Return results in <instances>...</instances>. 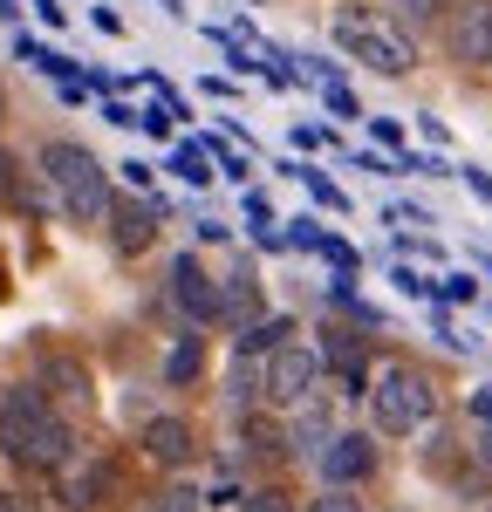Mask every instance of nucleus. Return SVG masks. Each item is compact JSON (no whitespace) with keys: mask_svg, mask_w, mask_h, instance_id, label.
Instances as JSON below:
<instances>
[{"mask_svg":"<svg viewBox=\"0 0 492 512\" xmlns=\"http://www.w3.org/2000/svg\"><path fill=\"white\" fill-rule=\"evenodd\" d=\"M0 458L35 465V472H62L76 458V437L55 417L48 390H7V403H0Z\"/></svg>","mask_w":492,"mask_h":512,"instance_id":"1","label":"nucleus"},{"mask_svg":"<svg viewBox=\"0 0 492 512\" xmlns=\"http://www.w3.org/2000/svg\"><path fill=\"white\" fill-rule=\"evenodd\" d=\"M41 178L55 185L62 212H69L76 226H103V212H110V171L96 164V151L55 137V144H41Z\"/></svg>","mask_w":492,"mask_h":512,"instance_id":"2","label":"nucleus"},{"mask_svg":"<svg viewBox=\"0 0 492 512\" xmlns=\"http://www.w3.org/2000/svg\"><path fill=\"white\" fill-rule=\"evenodd\" d=\"M363 396H369V417H376V431H390V437L424 431V424H431V410H438V390H431V376H424V369H404V362L376 369Z\"/></svg>","mask_w":492,"mask_h":512,"instance_id":"3","label":"nucleus"},{"mask_svg":"<svg viewBox=\"0 0 492 512\" xmlns=\"http://www.w3.org/2000/svg\"><path fill=\"white\" fill-rule=\"evenodd\" d=\"M335 48H349V55L369 62L376 76H410V69H417L410 35H397V28L376 21V14H335Z\"/></svg>","mask_w":492,"mask_h":512,"instance_id":"4","label":"nucleus"},{"mask_svg":"<svg viewBox=\"0 0 492 512\" xmlns=\"http://www.w3.org/2000/svg\"><path fill=\"white\" fill-rule=\"evenodd\" d=\"M322 383V355L301 349V342H281V349H267V396H274V410L281 403H308Z\"/></svg>","mask_w":492,"mask_h":512,"instance_id":"5","label":"nucleus"},{"mask_svg":"<svg viewBox=\"0 0 492 512\" xmlns=\"http://www.w3.org/2000/svg\"><path fill=\"white\" fill-rule=\"evenodd\" d=\"M315 465H322L328 485H363L376 472V444H369V431H335V437H322Z\"/></svg>","mask_w":492,"mask_h":512,"instance_id":"6","label":"nucleus"},{"mask_svg":"<svg viewBox=\"0 0 492 512\" xmlns=\"http://www.w3.org/2000/svg\"><path fill=\"white\" fill-rule=\"evenodd\" d=\"M171 301L185 308V321H192V328H205V321L226 315V308H219V287H212V274L199 267V253H178V260H171Z\"/></svg>","mask_w":492,"mask_h":512,"instance_id":"7","label":"nucleus"},{"mask_svg":"<svg viewBox=\"0 0 492 512\" xmlns=\"http://www.w3.org/2000/svg\"><path fill=\"white\" fill-rule=\"evenodd\" d=\"M451 55L465 69H492V0H465L451 21Z\"/></svg>","mask_w":492,"mask_h":512,"instance_id":"8","label":"nucleus"},{"mask_svg":"<svg viewBox=\"0 0 492 512\" xmlns=\"http://www.w3.org/2000/svg\"><path fill=\"white\" fill-rule=\"evenodd\" d=\"M103 226H110V246L130 260V253H144V246L158 239V212H151V205H130V198H110Z\"/></svg>","mask_w":492,"mask_h":512,"instance_id":"9","label":"nucleus"},{"mask_svg":"<svg viewBox=\"0 0 492 512\" xmlns=\"http://www.w3.org/2000/svg\"><path fill=\"white\" fill-rule=\"evenodd\" d=\"M144 451H151L158 465H185V458H192V424H178V417L144 424Z\"/></svg>","mask_w":492,"mask_h":512,"instance_id":"10","label":"nucleus"},{"mask_svg":"<svg viewBox=\"0 0 492 512\" xmlns=\"http://www.w3.org/2000/svg\"><path fill=\"white\" fill-rule=\"evenodd\" d=\"M103 492H110V465H62V499L76 512L103 506Z\"/></svg>","mask_w":492,"mask_h":512,"instance_id":"11","label":"nucleus"},{"mask_svg":"<svg viewBox=\"0 0 492 512\" xmlns=\"http://www.w3.org/2000/svg\"><path fill=\"white\" fill-rule=\"evenodd\" d=\"M41 390L69 396V403H89V369L69 362V355H48V362H41Z\"/></svg>","mask_w":492,"mask_h":512,"instance_id":"12","label":"nucleus"},{"mask_svg":"<svg viewBox=\"0 0 492 512\" xmlns=\"http://www.w3.org/2000/svg\"><path fill=\"white\" fill-rule=\"evenodd\" d=\"M205 369V342L199 335H178V349L164 355V383H199Z\"/></svg>","mask_w":492,"mask_h":512,"instance_id":"13","label":"nucleus"},{"mask_svg":"<svg viewBox=\"0 0 492 512\" xmlns=\"http://www.w3.org/2000/svg\"><path fill=\"white\" fill-rule=\"evenodd\" d=\"M287 335H294V321H287V315H281V321L260 315V321H253V328L240 335V355H267V349H281Z\"/></svg>","mask_w":492,"mask_h":512,"instance_id":"14","label":"nucleus"},{"mask_svg":"<svg viewBox=\"0 0 492 512\" xmlns=\"http://www.w3.org/2000/svg\"><path fill=\"white\" fill-rule=\"evenodd\" d=\"M308 512H363V499H356L349 485H328L322 499H308Z\"/></svg>","mask_w":492,"mask_h":512,"instance_id":"15","label":"nucleus"},{"mask_svg":"<svg viewBox=\"0 0 492 512\" xmlns=\"http://www.w3.org/2000/svg\"><path fill=\"white\" fill-rule=\"evenodd\" d=\"M240 512H294V506H287L281 485H260V492H246V499H240Z\"/></svg>","mask_w":492,"mask_h":512,"instance_id":"16","label":"nucleus"},{"mask_svg":"<svg viewBox=\"0 0 492 512\" xmlns=\"http://www.w3.org/2000/svg\"><path fill=\"white\" fill-rule=\"evenodd\" d=\"M246 437H253V451H287V431H274L267 417H246Z\"/></svg>","mask_w":492,"mask_h":512,"instance_id":"17","label":"nucleus"},{"mask_svg":"<svg viewBox=\"0 0 492 512\" xmlns=\"http://www.w3.org/2000/svg\"><path fill=\"white\" fill-rule=\"evenodd\" d=\"M301 178H308V192H315V205H328V212H349V198L335 192V185H328L322 171H301Z\"/></svg>","mask_w":492,"mask_h":512,"instance_id":"18","label":"nucleus"},{"mask_svg":"<svg viewBox=\"0 0 492 512\" xmlns=\"http://www.w3.org/2000/svg\"><path fill=\"white\" fill-rule=\"evenodd\" d=\"M171 171H178L185 185H205V178H212V164H205V151H178V164H171Z\"/></svg>","mask_w":492,"mask_h":512,"instance_id":"19","label":"nucleus"},{"mask_svg":"<svg viewBox=\"0 0 492 512\" xmlns=\"http://www.w3.org/2000/svg\"><path fill=\"white\" fill-rule=\"evenodd\" d=\"M144 512H205V506H199V492H164V499H151Z\"/></svg>","mask_w":492,"mask_h":512,"instance_id":"20","label":"nucleus"},{"mask_svg":"<svg viewBox=\"0 0 492 512\" xmlns=\"http://www.w3.org/2000/svg\"><path fill=\"white\" fill-rule=\"evenodd\" d=\"M322 89H328V110H335V117H356V96L342 89V76H328Z\"/></svg>","mask_w":492,"mask_h":512,"instance_id":"21","label":"nucleus"},{"mask_svg":"<svg viewBox=\"0 0 492 512\" xmlns=\"http://www.w3.org/2000/svg\"><path fill=\"white\" fill-rule=\"evenodd\" d=\"M322 253L335 260V267H342V274H356V246H342L335 233H322Z\"/></svg>","mask_w":492,"mask_h":512,"instance_id":"22","label":"nucleus"},{"mask_svg":"<svg viewBox=\"0 0 492 512\" xmlns=\"http://www.w3.org/2000/svg\"><path fill=\"white\" fill-rule=\"evenodd\" d=\"M438 294H445V301H479V280H472V274H451Z\"/></svg>","mask_w":492,"mask_h":512,"instance_id":"23","label":"nucleus"},{"mask_svg":"<svg viewBox=\"0 0 492 512\" xmlns=\"http://www.w3.org/2000/svg\"><path fill=\"white\" fill-rule=\"evenodd\" d=\"M390 280H397L404 294H438V280H424V274H417V267H397V274H390Z\"/></svg>","mask_w":492,"mask_h":512,"instance_id":"24","label":"nucleus"},{"mask_svg":"<svg viewBox=\"0 0 492 512\" xmlns=\"http://www.w3.org/2000/svg\"><path fill=\"white\" fill-rule=\"evenodd\" d=\"M0 198H14V205H28V192H21V178H14V158H0Z\"/></svg>","mask_w":492,"mask_h":512,"instance_id":"25","label":"nucleus"},{"mask_svg":"<svg viewBox=\"0 0 492 512\" xmlns=\"http://www.w3.org/2000/svg\"><path fill=\"white\" fill-rule=\"evenodd\" d=\"M212 158H219V171H226V178H246V158H240V151H226V144H212Z\"/></svg>","mask_w":492,"mask_h":512,"instance_id":"26","label":"nucleus"},{"mask_svg":"<svg viewBox=\"0 0 492 512\" xmlns=\"http://www.w3.org/2000/svg\"><path fill=\"white\" fill-rule=\"evenodd\" d=\"M376 144H390V151H397V144H404V123H390V117H376Z\"/></svg>","mask_w":492,"mask_h":512,"instance_id":"27","label":"nucleus"},{"mask_svg":"<svg viewBox=\"0 0 492 512\" xmlns=\"http://www.w3.org/2000/svg\"><path fill=\"white\" fill-rule=\"evenodd\" d=\"M397 7H404L410 21H431V14H438V7H445V0H397Z\"/></svg>","mask_w":492,"mask_h":512,"instance_id":"28","label":"nucleus"},{"mask_svg":"<svg viewBox=\"0 0 492 512\" xmlns=\"http://www.w3.org/2000/svg\"><path fill=\"white\" fill-rule=\"evenodd\" d=\"M0 512H35V499H28V492H7V485H0Z\"/></svg>","mask_w":492,"mask_h":512,"instance_id":"29","label":"nucleus"},{"mask_svg":"<svg viewBox=\"0 0 492 512\" xmlns=\"http://www.w3.org/2000/svg\"><path fill=\"white\" fill-rule=\"evenodd\" d=\"M472 417H479V424H492V390H472Z\"/></svg>","mask_w":492,"mask_h":512,"instance_id":"30","label":"nucleus"},{"mask_svg":"<svg viewBox=\"0 0 492 512\" xmlns=\"http://www.w3.org/2000/svg\"><path fill=\"white\" fill-rule=\"evenodd\" d=\"M465 185H472V192H479V198L492 205V178H486V171H465Z\"/></svg>","mask_w":492,"mask_h":512,"instance_id":"31","label":"nucleus"},{"mask_svg":"<svg viewBox=\"0 0 492 512\" xmlns=\"http://www.w3.org/2000/svg\"><path fill=\"white\" fill-rule=\"evenodd\" d=\"M479 465L492 472V424H486V437H479Z\"/></svg>","mask_w":492,"mask_h":512,"instance_id":"32","label":"nucleus"}]
</instances>
